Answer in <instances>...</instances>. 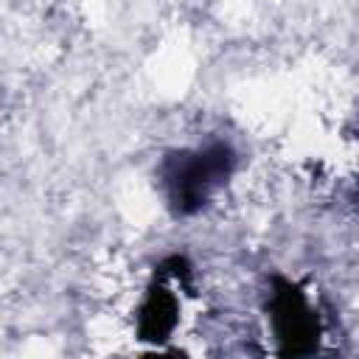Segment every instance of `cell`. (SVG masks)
I'll use <instances>...</instances> for the list:
<instances>
[{"instance_id": "obj_1", "label": "cell", "mask_w": 359, "mask_h": 359, "mask_svg": "<svg viewBox=\"0 0 359 359\" xmlns=\"http://www.w3.org/2000/svg\"><path fill=\"white\" fill-rule=\"evenodd\" d=\"M236 168V151L227 140H210L196 149H180L163 157L157 177L165 205L174 216L199 213L210 196L230 180Z\"/></svg>"}, {"instance_id": "obj_2", "label": "cell", "mask_w": 359, "mask_h": 359, "mask_svg": "<svg viewBox=\"0 0 359 359\" xmlns=\"http://www.w3.org/2000/svg\"><path fill=\"white\" fill-rule=\"evenodd\" d=\"M269 320H272V331H275V339H278L283 359H303L314 351L317 320H314L303 292L283 278L272 280Z\"/></svg>"}, {"instance_id": "obj_3", "label": "cell", "mask_w": 359, "mask_h": 359, "mask_svg": "<svg viewBox=\"0 0 359 359\" xmlns=\"http://www.w3.org/2000/svg\"><path fill=\"white\" fill-rule=\"evenodd\" d=\"M177 314H180V306H177V297L163 289V286H154L140 309V317H137V331L143 339H151V342H160L165 339L174 325H177Z\"/></svg>"}]
</instances>
